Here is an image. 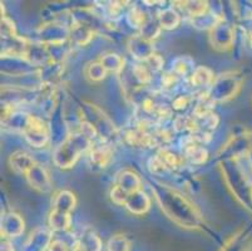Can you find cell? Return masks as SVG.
Instances as JSON below:
<instances>
[{
	"mask_svg": "<svg viewBox=\"0 0 252 251\" xmlns=\"http://www.w3.org/2000/svg\"><path fill=\"white\" fill-rule=\"evenodd\" d=\"M9 162H10L11 169H13V171H14L15 174H24V175L27 174V172H28L34 165H35L33 158H32L28 153H25V152L23 151L14 152V153L10 156Z\"/></svg>",
	"mask_w": 252,
	"mask_h": 251,
	"instance_id": "11",
	"label": "cell"
},
{
	"mask_svg": "<svg viewBox=\"0 0 252 251\" xmlns=\"http://www.w3.org/2000/svg\"><path fill=\"white\" fill-rule=\"evenodd\" d=\"M240 83L236 77L228 74H222V77L217 78L216 82L212 84V89L208 93V97L214 101H226L237 92Z\"/></svg>",
	"mask_w": 252,
	"mask_h": 251,
	"instance_id": "3",
	"label": "cell"
},
{
	"mask_svg": "<svg viewBox=\"0 0 252 251\" xmlns=\"http://www.w3.org/2000/svg\"><path fill=\"white\" fill-rule=\"evenodd\" d=\"M89 158H91L92 166L94 165L98 167H104L111 158V149L108 148L107 144H100L92 149Z\"/></svg>",
	"mask_w": 252,
	"mask_h": 251,
	"instance_id": "16",
	"label": "cell"
},
{
	"mask_svg": "<svg viewBox=\"0 0 252 251\" xmlns=\"http://www.w3.org/2000/svg\"><path fill=\"white\" fill-rule=\"evenodd\" d=\"M158 22L161 24L162 29L171 31V29H175L180 25L181 18L177 11L173 10V9H164L158 15Z\"/></svg>",
	"mask_w": 252,
	"mask_h": 251,
	"instance_id": "15",
	"label": "cell"
},
{
	"mask_svg": "<svg viewBox=\"0 0 252 251\" xmlns=\"http://www.w3.org/2000/svg\"><path fill=\"white\" fill-rule=\"evenodd\" d=\"M185 9L189 11V14L192 18H197L206 14L207 3H203V1H189V3H186Z\"/></svg>",
	"mask_w": 252,
	"mask_h": 251,
	"instance_id": "22",
	"label": "cell"
},
{
	"mask_svg": "<svg viewBox=\"0 0 252 251\" xmlns=\"http://www.w3.org/2000/svg\"><path fill=\"white\" fill-rule=\"evenodd\" d=\"M155 192L162 210L169 218L187 229H197L201 226L202 218L200 214L182 195L162 186L156 188Z\"/></svg>",
	"mask_w": 252,
	"mask_h": 251,
	"instance_id": "1",
	"label": "cell"
},
{
	"mask_svg": "<svg viewBox=\"0 0 252 251\" xmlns=\"http://www.w3.org/2000/svg\"><path fill=\"white\" fill-rule=\"evenodd\" d=\"M108 251H129V241L123 235H116L109 240Z\"/></svg>",
	"mask_w": 252,
	"mask_h": 251,
	"instance_id": "21",
	"label": "cell"
},
{
	"mask_svg": "<svg viewBox=\"0 0 252 251\" xmlns=\"http://www.w3.org/2000/svg\"><path fill=\"white\" fill-rule=\"evenodd\" d=\"M128 197H129V195H128L126 191H123L122 188L119 187V186H114L113 188H112L111 191V199L112 201L114 202V204L117 205H126V202H127Z\"/></svg>",
	"mask_w": 252,
	"mask_h": 251,
	"instance_id": "23",
	"label": "cell"
},
{
	"mask_svg": "<svg viewBox=\"0 0 252 251\" xmlns=\"http://www.w3.org/2000/svg\"><path fill=\"white\" fill-rule=\"evenodd\" d=\"M214 80V75L210 69L206 67H198L192 72L191 82L196 87H206L210 86Z\"/></svg>",
	"mask_w": 252,
	"mask_h": 251,
	"instance_id": "17",
	"label": "cell"
},
{
	"mask_svg": "<svg viewBox=\"0 0 252 251\" xmlns=\"http://www.w3.org/2000/svg\"><path fill=\"white\" fill-rule=\"evenodd\" d=\"M251 43H252V34H251Z\"/></svg>",
	"mask_w": 252,
	"mask_h": 251,
	"instance_id": "24",
	"label": "cell"
},
{
	"mask_svg": "<svg viewBox=\"0 0 252 251\" xmlns=\"http://www.w3.org/2000/svg\"><path fill=\"white\" fill-rule=\"evenodd\" d=\"M128 49H129L130 54L133 55L134 58L144 62L147 61L151 55L155 54L151 41L146 40V39L142 38L141 36L130 38L129 43H128Z\"/></svg>",
	"mask_w": 252,
	"mask_h": 251,
	"instance_id": "8",
	"label": "cell"
},
{
	"mask_svg": "<svg viewBox=\"0 0 252 251\" xmlns=\"http://www.w3.org/2000/svg\"><path fill=\"white\" fill-rule=\"evenodd\" d=\"M52 244L50 232L45 229H36L25 243L24 251H47Z\"/></svg>",
	"mask_w": 252,
	"mask_h": 251,
	"instance_id": "7",
	"label": "cell"
},
{
	"mask_svg": "<svg viewBox=\"0 0 252 251\" xmlns=\"http://www.w3.org/2000/svg\"><path fill=\"white\" fill-rule=\"evenodd\" d=\"M126 206L132 214L142 215V214L147 213L148 209H150L151 200L146 193L139 190L137 192L130 193L127 202H126Z\"/></svg>",
	"mask_w": 252,
	"mask_h": 251,
	"instance_id": "10",
	"label": "cell"
},
{
	"mask_svg": "<svg viewBox=\"0 0 252 251\" xmlns=\"http://www.w3.org/2000/svg\"><path fill=\"white\" fill-rule=\"evenodd\" d=\"M86 73H87V77H88L89 79L98 82V80H102L103 78L105 77L107 71H105V68L102 66L100 62H94V63L89 64Z\"/></svg>",
	"mask_w": 252,
	"mask_h": 251,
	"instance_id": "20",
	"label": "cell"
},
{
	"mask_svg": "<svg viewBox=\"0 0 252 251\" xmlns=\"http://www.w3.org/2000/svg\"><path fill=\"white\" fill-rule=\"evenodd\" d=\"M92 140L82 131L70 133L53 153V161L61 169H69L79 158L81 153L89 148Z\"/></svg>",
	"mask_w": 252,
	"mask_h": 251,
	"instance_id": "2",
	"label": "cell"
},
{
	"mask_svg": "<svg viewBox=\"0 0 252 251\" xmlns=\"http://www.w3.org/2000/svg\"><path fill=\"white\" fill-rule=\"evenodd\" d=\"M25 177H27L32 187H34L35 190L42 191V192H48L52 188V182H50V179L48 176L47 171L43 169V166L38 165V163H35L25 174Z\"/></svg>",
	"mask_w": 252,
	"mask_h": 251,
	"instance_id": "6",
	"label": "cell"
},
{
	"mask_svg": "<svg viewBox=\"0 0 252 251\" xmlns=\"http://www.w3.org/2000/svg\"><path fill=\"white\" fill-rule=\"evenodd\" d=\"M75 205V197L72 192L69 191H61L56 195L54 201H53V206L54 210L63 211V213H68L74 209Z\"/></svg>",
	"mask_w": 252,
	"mask_h": 251,
	"instance_id": "14",
	"label": "cell"
},
{
	"mask_svg": "<svg viewBox=\"0 0 252 251\" xmlns=\"http://www.w3.org/2000/svg\"><path fill=\"white\" fill-rule=\"evenodd\" d=\"M72 224L69 214L63 211L53 210L49 216V226L53 231H68Z\"/></svg>",
	"mask_w": 252,
	"mask_h": 251,
	"instance_id": "13",
	"label": "cell"
},
{
	"mask_svg": "<svg viewBox=\"0 0 252 251\" xmlns=\"http://www.w3.org/2000/svg\"><path fill=\"white\" fill-rule=\"evenodd\" d=\"M210 39L212 47L216 48L217 50L228 49L232 47L233 41V31L230 24L223 23V20H220L212 29L210 33Z\"/></svg>",
	"mask_w": 252,
	"mask_h": 251,
	"instance_id": "5",
	"label": "cell"
},
{
	"mask_svg": "<svg viewBox=\"0 0 252 251\" xmlns=\"http://www.w3.org/2000/svg\"><path fill=\"white\" fill-rule=\"evenodd\" d=\"M24 135L27 141L35 148L44 147V144L48 142V138H49V133H48L44 122L33 116H31V118H29V123L24 130Z\"/></svg>",
	"mask_w": 252,
	"mask_h": 251,
	"instance_id": "4",
	"label": "cell"
},
{
	"mask_svg": "<svg viewBox=\"0 0 252 251\" xmlns=\"http://www.w3.org/2000/svg\"><path fill=\"white\" fill-rule=\"evenodd\" d=\"M24 230V221L18 214L10 213L1 220V232L6 238H18Z\"/></svg>",
	"mask_w": 252,
	"mask_h": 251,
	"instance_id": "9",
	"label": "cell"
},
{
	"mask_svg": "<svg viewBox=\"0 0 252 251\" xmlns=\"http://www.w3.org/2000/svg\"><path fill=\"white\" fill-rule=\"evenodd\" d=\"M141 28H142L141 36L148 41L158 38V36H159V33H161V29H162V27H161V24H159V22H158V19L157 20H153V19L146 20V23H144Z\"/></svg>",
	"mask_w": 252,
	"mask_h": 251,
	"instance_id": "18",
	"label": "cell"
},
{
	"mask_svg": "<svg viewBox=\"0 0 252 251\" xmlns=\"http://www.w3.org/2000/svg\"><path fill=\"white\" fill-rule=\"evenodd\" d=\"M117 186L122 188L123 191L130 195V193L137 192L141 188V179L134 172L132 171H122L117 179Z\"/></svg>",
	"mask_w": 252,
	"mask_h": 251,
	"instance_id": "12",
	"label": "cell"
},
{
	"mask_svg": "<svg viewBox=\"0 0 252 251\" xmlns=\"http://www.w3.org/2000/svg\"><path fill=\"white\" fill-rule=\"evenodd\" d=\"M100 63L104 67L107 72H119L123 69V59L121 57H118L117 54H105L102 59H100Z\"/></svg>",
	"mask_w": 252,
	"mask_h": 251,
	"instance_id": "19",
	"label": "cell"
}]
</instances>
